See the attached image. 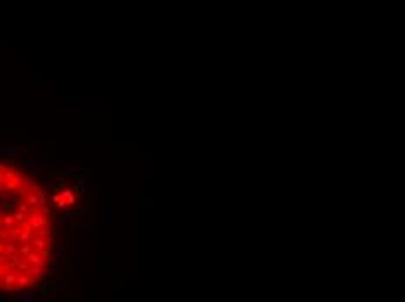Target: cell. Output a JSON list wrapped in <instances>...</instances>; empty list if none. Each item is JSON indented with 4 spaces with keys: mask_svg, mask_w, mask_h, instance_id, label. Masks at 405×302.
Wrapping results in <instances>:
<instances>
[{
    "mask_svg": "<svg viewBox=\"0 0 405 302\" xmlns=\"http://www.w3.org/2000/svg\"><path fill=\"white\" fill-rule=\"evenodd\" d=\"M61 220L63 222H66V224H68V225H75V220H77V215L75 213H66V215H63L61 217Z\"/></svg>",
    "mask_w": 405,
    "mask_h": 302,
    "instance_id": "1",
    "label": "cell"
},
{
    "mask_svg": "<svg viewBox=\"0 0 405 302\" xmlns=\"http://www.w3.org/2000/svg\"><path fill=\"white\" fill-rule=\"evenodd\" d=\"M38 177L42 178L44 182H49V180H51V178H49V175H47V171H44V169H40V171H38Z\"/></svg>",
    "mask_w": 405,
    "mask_h": 302,
    "instance_id": "2",
    "label": "cell"
},
{
    "mask_svg": "<svg viewBox=\"0 0 405 302\" xmlns=\"http://www.w3.org/2000/svg\"><path fill=\"white\" fill-rule=\"evenodd\" d=\"M73 189H77V190H86V184H84V182H75V184H73Z\"/></svg>",
    "mask_w": 405,
    "mask_h": 302,
    "instance_id": "3",
    "label": "cell"
}]
</instances>
